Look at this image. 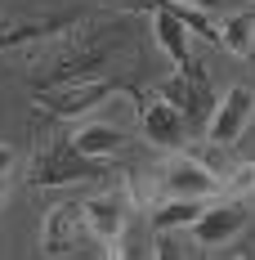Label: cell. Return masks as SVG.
Here are the masks:
<instances>
[{"label":"cell","instance_id":"9","mask_svg":"<svg viewBox=\"0 0 255 260\" xmlns=\"http://www.w3.org/2000/svg\"><path fill=\"white\" fill-rule=\"evenodd\" d=\"M85 220H90V229H94L99 242L117 247L121 234H126V198H121V193H99V198H90V202H85Z\"/></svg>","mask_w":255,"mask_h":260},{"label":"cell","instance_id":"8","mask_svg":"<svg viewBox=\"0 0 255 260\" xmlns=\"http://www.w3.org/2000/svg\"><path fill=\"white\" fill-rule=\"evenodd\" d=\"M255 112V99L246 85H233L229 94L215 104V112H210V121H206V139L215 144V148H224V144H233L242 130H246V121H251Z\"/></svg>","mask_w":255,"mask_h":260},{"label":"cell","instance_id":"13","mask_svg":"<svg viewBox=\"0 0 255 260\" xmlns=\"http://www.w3.org/2000/svg\"><path fill=\"white\" fill-rule=\"evenodd\" d=\"M72 139H77V148L85 157H107V153H117L121 148V130L117 126H81V130H72Z\"/></svg>","mask_w":255,"mask_h":260},{"label":"cell","instance_id":"1","mask_svg":"<svg viewBox=\"0 0 255 260\" xmlns=\"http://www.w3.org/2000/svg\"><path fill=\"white\" fill-rule=\"evenodd\" d=\"M103 175H107L103 157H85L72 135H50L31 157L27 184L31 188H58V184H94Z\"/></svg>","mask_w":255,"mask_h":260},{"label":"cell","instance_id":"2","mask_svg":"<svg viewBox=\"0 0 255 260\" xmlns=\"http://www.w3.org/2000/svg\"><path fill=\"white\" fill-rule=\"evenodd\" d=\"M117 94H130L134 104L148 99V94H139L130 81H117V77H81V81H63V85L41 90L36 104L45 108V112H54V117H63V121H72V117H85V112H94L99 104L117 99Z\"/></svg>","mask_w":255,"mask_h":260},{"label":"cell","instance_id":"6","mask_svg":"<svg viewBox=\"0 0 255 260\" xmlns=\"http://www.w3.org/2000/svg\"><path fill=\"white\" fill-rule=\"evenodd\" d=\"M251 220V211H246V198L242 193H233V198H220V202H210L202 211V220L193 224V238L202 242V247H224L242 224Z\"/></svg>","mask_w":255,"mask_h":260},{"label":"cell","instance_id":"4","mask_svg":"<svg viewBox=\"0 0 255 260\" xmlns=\"http://www.w3.org/2000/svg\"><path fill=\"white\" fill-rule=\"evenodd\" d=\"M85 247H99V238L85 220V202L54 207L45 220V256H81Z\"/></svg>","mask_w":255,"mask_h":260},{"label":"cell","instance_id":"14","mask_svg":"<svg viewBox=\"0 0 255 260\" xmlns=\"http://www.w3.org/2000/svg\"><path fill=\"white\" fill-rule=\"evenodd\" d=\"M54 27H67L63 18H54V23H0V50H14V45H23V41H36V36H50Z\"/></svg>","mask_w":255,"mask_h":260},{"label":"cell","instance_id":"5","mask_svg":"<svg viewBox=\"0 0 255 260\" xmlns=\"http://www.w3.org/2000/svg\"><path fill=\"white\" fill-rule=\"evenodd\" d=\"M139 121H143V135L153 139L157 148H184L188 144V135H193V126H188V117L179 112L170 99H161V94H148L143 104H139Z\"/></svg>","mask_w":255,"mask_h":260},{"label":"cell","instance_id":"18","mask_svg":"<svg viewBox=\"0 0 255 260\" xmlns=\"http://www.w3.org/2000/svg\"><path fill=\"white\" fill-rule=\"evenodd\" d=\"M251 5H255V0H251Z\"/></svg>","mask_w":255,"mask_h":260},{"label":"cell","instance_id":"16","mask_svg":"<svg viewBox=\"0 0 255 260\" xmlns=\"http://www.w3.org/2000/svg\"><path fill=\"white\" fill-rule=\"evenodd\" d=\"M121 5H130V9H157L161 0H121Z\"/></svg>","mask_w":255,"mask_h":260},{"label":"cell","instance_id":"7","mask_svg":"<svg viewBox=\"0 0 255 260\" xmlns=\"http://www.w3.org/2000/svg\"><path fill=\"white\" fill-rule=\"evenodd\" d=\"M161 193L166 198H215V193H224V180L193 157H175L161 171Z\"/></svg>","mask_w":255,"mask_h":260},{"label":"cell","instance_id":"11","mask_svg":"<svg viewBox=\"0 0 255 260\" xmlns=\"http://www.w3.org/2000/svg\"><path fill=\"white\" fill-rule=\"evenodd\" d=\"M210 207V198H170L161 211H153V229L170 234V229H193L202 220V211Z\"/></svg>","mask_w":255,"mask_h":260},{"label":"cell","instance_id":"12","mask_svg":"<svg viewBox=\"0 0 255 260\" xmlns=\"http://www.w3.org/2000/svg\"><path fill=\"white\" fill-rule=\"evenodd\" d=\"M220 50H229L233 58H255V14L220 18Z\"/></svg>","mask_w":255,"mask_h":260},{"label":"cell","instance_id":"17","mask_svg":"<svg viewBox=\"0 0 255 260\" xmlns=\"http://www.w3.org/2000/svg\"><path fill=\"white\" fill-rule=\"evenodd\" d=\"M9 161H14V153H9V148H5V144H0V171H5V166H9Z\"/></svg>","mask_w":255,"mask_h":260},{"label":"cell","instance_id":"10","mask_svg":"<svg viewBox=\"0 0 255 260\" xmlns=\"http://www.w3.org/2000/svg\"><path fill=\"white\" fill-rule=\"evenodd\" d=\"M153 31H157V45L166 50V58L170 63H188V27H184V18H179V9L170 5V0H161L153 9Z\"/></svg>","mask_w":255,"mask_h":260},{"label":"cell","instance_id":"15","mask_svg":"<svg viewBox=\"0 0 255 260\" xmlns=\"http://www.w3.org/2000/svg\"><path fill=\"white\" fill-rule=\"evenodd\" d=\"M229 193H251L255 188V161H242L237 171H233V180H224Z\"/></svg>","mask_w":255,"mask_h":260},{"label":"cell","instance_id":"3","mask_svg":"<svg viewBox=\"0 0 255 260\" xmlns=\"http://www.w3.org/2000/svg\"><path fill=\"white\" fill-rule=\"evenodd\" d=\"M161 99H170V104L188 117V126L197 130V126H206L210 121V112H215V85H210V77H206V68L202 63H179L175 68V77L170 81H161V90H157Z\"/></svg>","mask_w":255,"mask_h":260}]
</instances>
